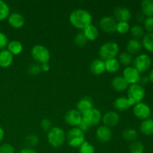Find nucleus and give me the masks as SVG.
I'll return each mask as SVG.
<instances>
[{
	"mask_svg": "<svg viewBox=\"0 0 153 153\" xmlns=\"http://www.w3.org/2000/svg\"><path fill=\"white\" fill-rule=\"evenodd\" d=\"M70 24L77 29L84 30L92 24L93 16L88 10L79 8L73 10L70 15Z\"/></svg>",
	"mask_w": 153,
	"mask_h": 153,
	"instance_id": "nucleus-1",
	"label": "nucleus"
},
{
	"mask_svg": "<svg viewBox=\"0 0 153 153\" xmlns=\"http://www.w3.org/2000/svg\"><path fill=\"white\" fill-rule=\"evenodd\" d=\"M47 140L53 147H61L66 140L65 132L59 127H52L47 132Z\"/></svg>",
	"mask_w": 153,
	"mask_h": 153,
	"instance_id": "nucleus-2",
	"label": "nucleus"
},
{
	"mask_svg": "<svg viewBox=\"0 0 153 153\" xmlns=\"http://www.w3.org/2000/svg\"><path fill=\"white\" fill-rule=\"evenodd\" d=\"M145 90L141 85L134 84L130 85L127 89V98L130 101L132 106L137 103L141 102L145 97Z\"/></svg>",
	"mask_w": 153,
	"mask_h": 153,
	"instance_id": "nucleus-3",
	"label": "nucleus"
},
{
	"mask_svg": "<svg viewBox=\"0 0 153 153\" xmlns=\"http://www.w3.org/2000/svg\"><path fill=\"white\" fill-rule=\"evenodd\" d=\"M119 52V46L113 41L106 42L100 46L99 49V55L100 59L103 61L115 58Z\"/></svg>",
	"mask_w": 153,
	"mask_h": 153,
	"instance_id": "nucleus-4",
	"label": "nucleus"
},
{
	"mask_svg": "<svg viewBox=\"0 0 153 153\" xmlns=\"http://www.w3.org/2000/svg\"><path fill=\"white\" fill-rule=\"evenodd\" d=\"M66 140L69 146L73 148L80 147L81 145L85 141V133L81 131L78 127H73L70 129L66 135Z\"/></svg>",
	"mask_w": 153,
	"mask_h": 153,
	"instance_id": "nucleus-5",
	"label": "nucleus"
},
{
	"mask_svg": "<svg viewBox=\"0 0 153 153\" xmlns=\"http://www.w3.org/2000/svg\"><path fill=\"white\" fill-rule=\"evenodd\" d=\"M31 56L37 64H42L49 63L50 60V52L43 45L37 44L32 47L31 51Z\"/></svg>",
	"mask_w": 153,
	"mask_h": 153,
	"instance_id": "nucleus-6",
	"label": "nucleus"
},
{
	"mask_svg": "<svg viewBox=\"0 0 153 153\" xmlns=\"http://www.w3.org/2000/svg\"><path fill=\"white\" fill-rule=\"evenodd\" d=\"M102 116L101 111L96 108H93L82 114V120L88 123L90 127L99 125L102 121Z\"/></svg>",
	"mask_w": 153,
	"mask_h": 153,
	"instance_id": "nucleus-7",
	"label": "nucleus"
},
{
	"mask_svg": "<svg viewBox=\"0 0 153 153\" xmlns=\"http://www.w3.org/2000/svg\"><path fill=\"white\" fill-rule=\"evenodd\" d=\"M152 60L149 55L146 54H140L134 60V67L140 73L146 72L150 67Z\"/></svg>",
	"mask_w": 153,
	"mask_h": 153,
	"instance_id": "nucleus-8",
	"label": "nucleus"
},
{
	"mask_svg": "<svg viewBox=\"0 0 153 153\" xmlns=\"http://www.w3.org/2000/svg\"><path fill=\"white\" fill-rule=\"evenodd\" d=\"M117 22L111 16H105L100 20V27L105 33H114L116 31Z\"/></svg>",
	"mask_w": 153,
	"mask_h": 153,
	"instance_id": "nucleus-9",
	"label": "nucleus"
},
{
	"mask_svg": "<svg viewBox=\"0 0 153 153\" xmlns=\"http://www.w3.org/2000/svg\"><path fill=\"white\" fill-rule=\"evenodd\" d=\"M133 113L137 118L144 120L150 116L151 109L147 104L141 102L133 106Z\"/></svg>",
	"mask_w": 153,
	"mask_h": 153,
	"instance_id": "nucleus-10",
	"label": "nucleus"
},
{
	"mask_svg": "<svg viewBox=\"0 0 153 153\" xmlns=\"http://www.w3.org/2000/svg\"><path fill=\"white\" fill-rule=\"evenodd\" d=\"M123 77L128 85H134L140 82V73L134 67H126L123 71Z\"/></svg>",
	"mask_w": 153,
	"mask_h": 153,
	"instance_id": "nucleus-11",
	"label": "nucleus"
},
{
	"mask_svg": "<svg viewBox=\"0 0 153 153\" xmlns=\"http://www.w3.org/2000/svg\"><path fill=\"white\" fill-rule=\"evenodd\" d=\"M82 120V114L77 109H71L68 111L64 115V121L69 126L77 127Z\"/></svg>",
	"mask_w": 153,
	"mask_h": 153,
	"instance_id": "nucleus-12",
	"label": "nucleus"
},
{
	"mask_svg": "<svg viewBox=\"0 0 153 153\" xmlns=\"http://www.w3.org/2000/svg\"><path fill=\"white\" fill-rule=\"evenodd\" d=\"M114 18L117 22H127L131 19V13L130 10L123 6H117L114 10Z\"/></svg>",
	"mask_w": 153,
	"mask_h": 153,
	"instance_id": "nucleus-13",
	"label": "nucleus"
},
{
	"mask_svg": "<svg viewBox=\"0 0 153 153\" xmlns=\"http://www.w3.org/2000/svg\"><path fill=\"white\" fill-rule=\"evenodd\" d=\"M96 137L101 143H107L112 137L111 129L106 126H100L96 131Z\"/></svg>",
	"mask_w": 153,
	"mask_h": 153,
	"instance_id": "nucleus-14",
	"label": "nucleus"
},
{
	"mask_svg": "<svg viewBox=\"0 0 153 153\" xmlns=\"http://www.w3.org/2000/svg\"><path fill=\"white\" fill-rule=\"evenodd\" d=\"M102 121L104 123V126L109 127H114L119 123L120 122V115L117 112L108 111L105 114L102 118Z\"/></svg>",
	"mask_w": 153,
	"mask_h": 153,
	"instance_id": "nucleus-15",
	"label": "nucleus"
},
{
	"mask_svg": "<svg viewBox=\"0 0 153 153\" xmlns=\"http://www.w3.org/2000/svg\"><path fill=\"white\" fill-rule=\"evenodd\" d=\"M7 22L12 28H20L25 24V18L20 13L13 12V13H10L7 17Z\"/></svg>",
	"mask_w": 153,
	"mask_h": 153,
	"instance_id": "nucleus-16",
	"label": "nucleus"
},
{
	"mask_svg": "<svg viewBox=\"0 0 153 153\" xmlns=\"http://www.w3.org/2000/svg\"><path fill=\"white\" fill-rule=\"evenodd\" d=\"M111 86L117 92H123L128 89L129 85L123 76H117L112 79Z\"/></svg>",
	"mask_w": 153,
	"mask_h": 153,
	"instance_id": "nucleus-17",
	"label": "nucleus"
},
{
	"mask_svg": "<svg viewBox=\"0 0 153 153\" xmlns=\"http://www.w3.org/2000/svg\"><path fill=\"white\" fill-rule=\"evenodd\" d=\"M77 110L80 112L82 114H83L85 112L88 111L89 110L94 108V102L91 97H84L78 102L77 103Z\"/></svg>",
	"mask_w": 153,
	"mask_h": 153,
	"instance_id": "nucleus-18",
	"label": "nucleus"
},
{
	"mask_svg": "<svg viewBox=\"0 0 153 153\" xmlns=\"http://www.w3.org/2000/svg\"><path fill=\"white\" fill-rule=\"evenodd\" d=\"M90 70L91 73L96 76H100L103 74L105 72V61L97 58L91 62L90 65Z\"/></svg>",
	"mask_w": 153,
	"mask_h": 153,
	"instance_id": "nucleus-19",
	"label": "nucleus"
},
{
	"mask_svg": "<svg viewBox=\"0 0 153 153\" xmlns=\"http://www.w3.org/2000/svg\"><path fill=\"white\" fill-rule=\"evenodd\" d=\"M113 105L118 111H125L132 106L128 99L126 97H120L114 101Z\"/></svg>",
	"mask_w": 153,
	"mask_h": 153,
	"instance_id": "nucleus-20",
	"label": "nucleus"
},
{
	"mask_svg": "<svg viewBox=\"0 0 153 153\" xmlns=\"http://www.w3.org/2000/svg\"><path fill=\"white\" fill-rule=\"evenodd\" d=\"M13 61V55L7 49L0 51V67L7 68L12 64Z\"/></svg>",
	"mask_w": 153,
	"mask_h": 153,
	"instance_id": "nucleus-21",
	"label": "nucleus"
},
{
	"mask_svg": "<svg viewBox=\"0 0 153 153\" xmlns=\"http://www.w3.org/2000/svg\"><path fill=\"white\" fill-rule=\"evenodd\" d=\"M142 48H143L142 42L137 39H131V40H128L126 45L127 52L129 53L130 55L138 53L141 51Z\"/></svg>",
	"mask_w": 153,
	"mask_h": 153,
	"instance_id": "nucleus-22",
	"label": "nucleus"
},
{
	"mask_svg": "<svg viewBox=\"0 0 153 153\" xmlns=\"http://www.w3.org/2000/svg\"><path fill=\"white\" fill-rule=\"evenodd\" d=\"M83 33L88 41H94L97 40L100 34L99 29L94 25H90L83 30Z\"/></svg>",
	"mask_w": 153,
	"mask_h": 153,
	"instance_id": "nucleus-23",
	"label": "nucleus"
},
{
	"mask_svg": "<svg viewBox=\"0 0 153 153\" xmlns=\"http://www.w3.org/2000/svg\"><path fill=\"white\" fill-rule=\"evenodd\" d=\"M7 50L10 52L13 55H18L23 50V46L20 41L13 40L8 43L7 46Z\"/></svg>",
	"mask_w": 153,
	"mask_h": 153,
	"instance_id": "nucleus-24",
	"label": "nucleus"
},
{
	"mask_svg": "<svg viewBox=\"0 0 153 153\" xmlns=\"http://www.w3.org/2000/svg\"><path fill=\"white\" fill-rule=\"evenodd\" d=\"M105 71L109 73H114L120 70V64L119 61L115 58L105 61Z\"/></svg>",
	"mask_w": 153,
	"mask_h": 153,
	"instance_id": "nucleus-25",
	"label": "nucleus"
},
{
	"mask_svg": "<svg viewBox=\"0 0 153 153\" xmlns=\"http://www.w3.org/2000/svg\"><path fill=\"white\" fill-rule=\"evenodd\" d=\"M140 130L142 134L145 135H151L153 134V120L148 119L142 121L140 126Z\"/></svg>",
	"mask_w": 153,
	"mask_h": 153,
	"instance_id": "nucleus-26",
	"label": "nucleus"
},
{
	"mask_svg": "<svg viewBox=\"0 0 153 153\" xmlns=\"http://www.w3.org/2000/svg\"><path fill=\"white\" fill-rule=\"evenodd\" d=\"M141 10L144 15L153 16V0H143L141 2Z\"/></svg>",
	"mask_w": 153,
	"mask_h": 153,
	"instance_id": "nucleus-27",
	"label": "nucleus"
},
{
	"mask_svg": "<svg viewBox=\"0 0 153 153\" xmlns=\"http://www.w3.org/2000/svg\"><path fill=\"white\" fill-rule=\"evenodd\" d=\"M141 42L143 46L146 50L153 52V32L145 34Z\"/></svg>",
	"mask_w": 153,
	"mask_h": 153,
	"instance_id": "nucleus-28",
	"label": "nucleus"
},
{
	"mask_svg": "<svg viewBox=\"0 0 153 153\" xmlns=\"http://www.w3.org/2000/svg\"><path fill=\"white\" fill-rule=\"evenodd\" d=\"M137 135H138L137 131L135 129L131 128H126L123 132V139L128 142H133L136 140Z\"/></svg>",
	"mask_w": 153,
	"mask_h": 153,
	"instance_id": "nucleus-29",
	"label": "nucleus"
},
{
	"mask_svg": "<svg viewBox=\"0 0 153 153\" xmlns=\"http://www.w3.org/2000/svg\"><path fill=\"white\" fill-rule=\"evenodd\" d=\"M10 15V7L7 2L0 0V21L7 19Z\"/></svg>",
	"mask_w": 153,
	"mask_h": 153,
	"instance_id": "nucleus-30",
	"label": "nucleus"
},
{
	"mask_svg": "<svg viewBox=\"0 0 153 153\" xmlns=\"http://www.w3.org/2000/svg\"><path fill=\"white\" fill-rule=\"evenodd\" d=\"M131 34L134 39H137L139 40L140 38H143L144 36V28L140 25H134L130 29Z\"/></svg>",
	"mask_w": 153,
	"mask_h": 153,
	"instance_id": "nucleus-31",
	"label": "nucleus"
},
{
	"mask_svg": "<svg viewBox=\"0 0 153 153\" xmlns=\"http://www.w3.org/2000/svg\"><path fill=\"white\" fill-rule=\"evenodd\" d=\"M88 40L85 37L83 31L77 33L74 37V43L78 48H83L86 45Z\"/></svg>",
	"mask_w": 153,
	"mask_h": 153,
	"instance_id": "nucleus-32",
	"label": "nucleus"
},
{
	"mask_svg": "<svg viewBox=\"0 0 153 153\" xmlns=\"http://www.w3.org/2000/svg\"><path fill=\"white\" fill-rule=\"evenodd\" d=\"M24 143L27 146V147L32 148L38 144L39 138L36 134H28L25 136L24 138Z\"/></svg>",
	"mask_w": 153,
	"mask_h": 153,
	"instance_id": "nucleus-33",
	"label": "nucleus"
},
{
	"mask_svg": "<svg viewBox=\"0 0 153 153\" xmlns=\"http://www.w3.org/2000/svg\"><path fill=\"white\" fill-rule=\"evenodd\" d=\"M129 149L131 153H143L144 146L142 142L139 140H134L131 143Z\"/></svg>",
	"mask_w": 153,
	"mask_h": 153,
	"instance_id": "nucleus-34",
	"label": "nucleus"
},
{
	"mask_svg": "<svg viewBox=\"0 0 153 153\" xmlns=\"http://www.w3.org/2000/svg\"><path fill=\"white\" fill-rule=\"evenodd\" d=\"M118 61H119L120 64H123L126 67H128L131 64V63L132 62V56L127 52H122L120 55Z\"/></svg>",
	"mask_w": 153,
	"mask_h": 153,
	"instance_id": "nucleus-35",
	"label": "nucleus"
},
{
	"mask_svg": "<svg viewBox=\"0 0 153 153\" xmlns=\"http://www.w3.org/2000/svg\"><path fill=\"white\" fill-rule=\"evenodd\" d=\"M79 153H95V148L89 142L85 140L80 146L79 149Z\"/></svg>",
	"mask_w": 153,
	"mask_h": 153,
	"instance_id": "nucleus-36",
	"label": "nucleus"
},
{
	"mask_svg": "<svg viewBox=\"0 0 153 153\" xmlns=\"http://www.w3.org/2000/svg\"><path fill=\"white\" fill-rule=\"evenodd\" d=\"M130 30V25L127 22H119L117 25L116 31L120 34H125Z\"/></svg>",
	"mask_w": 153,
	"mask_h": 153,
	"instance_id": "nucleus-37",
	"label": "nucleus"
},
{
	"mask_svg": "<svg viewBox=\"0 0 153 153\" xmlns=\"http://www.w3.org/2000/svg\"><path fill=\"white\" fill-rule=\"evenodd\" d=\"M41 72V67H40V64H31L28 67V73L33 76L38 75Z\"/></svg>",
	"mask_w": 153,
	"mask_h": 153,
	"instance_id": "nucleus-38",
	"label": "nucleus"
},
{
	"mask_svg": "<svg viewBox=\"0 0 153 153\" xmlns=\"http://www.w3.org/2000/svg\"><path fill=\"white\" fill-rule=\"evenodd\" d=\"M143 25L148 33L153 32V16H146L143 20Z\"/></svg>",
	"mask_w": 153,
	"mask_h": 153,
	"instance_id": "nucleus-39",
	"label": "nucleus"
},
{
	"mask_svg": "<svg viewBox=\"0 0 153 153\" xmlns=\"http://www.w3.org/2000/svg\"><path fill=\"white\" fill-rule=\"evenodd\" d=\"M40 126L43 131L48 132L52 128V123L50 120L48 119V118H44L40 121Z\"/></svg>",
	"mask_w": 153,
	"mask_h": 153,
	"instance_id": "nucleus-40",
	"label": "nucleus"
},
{
	"mask_svg": "<svg viewBox=\"0 0 153 153\" xmlns=\"http://www.w3.org/2000/svg\"><path fill=\"white\" fill-rule=\"evenodd\" d=\"M8 38L3 32H0V51L4 50L8 44Z\"/></svg>",
	"mask_w": 153,
	"mask_h": 153,
	"instance_id": "nucleus-41",
	"label": "nucleus"
},
{
	"mask_svg": "<svg viewBox=\"0 0 153 153\" xmlns=\"http://www.w3.org/2000/svg\"><path fill=\"white\" fill-rule=\"evenodd\" d=\"M0 153H14V148L11 144L4 143L0 146Z\"/></svg>",
	"mask_w": 153,
	"mask_h": 153,
	"instance_id": "nucleus-42",
	"label": "nucleus"
},
{
	"mask_svg": "<svg viewBox=\"0 0 153 153\" xmlns=\"http://www.w3.org/2000/svg\"><path fill=\"white\" fill-rule=\"evenodd\" d=\"M77 127L81 130V131H83L84 133L86 132L87 131H88V130L90 129V128H91V127L88 126V124L86 123L84 120L81 121V123L79 124V126H78Z\"/></svg>",
	"mask_w": 153,
	"mask_h": 153,
	"instance_id": "nucleus-43",
	"label": "nucleus"
},
{
	"mask_svg": "<svg viewBox=\"0 0 153 153\" xmlns=\"http://www.w3.org/2000/svg\"><path fill=\"white\" fill-rule=\"evenodd\" d=\"M19 153H37V151L35 149H34L33 148H30V147H25L23 148V149H21L19 151Z\"/></svg>",
	"mask_w": 153,
	"mask_h": 153,
	"instance_id": "nucleus-44",
	"label": "nucleus"
},
{
	"mask_svg": "<svg viewBox=\"0 0 153 153\" xmlns=\"http://www.w3.org/2000/svg\"><path fill=\"white\" fill-rule=\"evenodd\" d=\"M40 67H41V70L43 72H48L50 70V66H49V63H45V64H40Z\"/></svg>",
	"mask_w": 153,
	"mask_h": 153,
	"instance_id": "nucleus-45",
	"label": "nucleus"
},
{
	"mask_svg": "<svg viewBox=\"0 0 153 153\" xmlns=\"http://www.w3.org/2000/svg\"><path fill=\"white\" fill-rule=\"evenodd\" d=\"M149 77L148 76H143V77H140V82H141L143 85H145V84L147 83L148 82H149Z\"/></svg>",
	"mask_w": 153,
	"mask_h": 153,
	"instance_id": "nucleus-46",
	"label": "nucleus"
},
{
	"mask_svg": "<svg viewBox=\"0 0 153 153\" xmlns=\"http://www.w3.org/2000/svg\"><path fill=\"white\" fill-rule=\"evenodd\" d=\"M4 129H3L2 128H1V126H0V142L2 140L3 137H4Z\"/></svg>",
	"mask_w": 153,
	"mask_h": 153,
	"instance_id": "nucleus-47",
	"label": "nucleus"
},
{
	"mask_svg": "<svg viewBox=\"0 0 153 153\" xmlns=\"http://www.w3.org/2000/svg\"><path fill=\"white\" fill-rule=\"evenodd\" d=\"M148 77H149V80L152 83H153V69L152 70H151L150 73H149V76H148Z\"/></svg>",
	"mask_w": 153,
	"mask_h": 153,
	"instance_id": "nucleus-48",
	"label": "nucleus"
}]
</instances>
